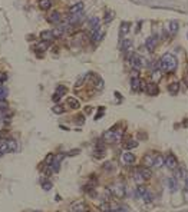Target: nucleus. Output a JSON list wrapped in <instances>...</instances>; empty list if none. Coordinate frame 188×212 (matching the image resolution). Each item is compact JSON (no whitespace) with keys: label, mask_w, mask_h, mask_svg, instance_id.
I'll return each mask as SVG.
<instances>
[{"label":"nucleus","mask_w":188,"mask_h":212,"mask_svg":"<svg viewBox=\"0 0 188 212\" xmlns=\"http://www.w3.org/2000/svg\"><path fill=\"white\" fill-rule=\"evenodd\" d=\"M177 64H178V60L175 58L172 53H165L164 56L159 60V67H161L164 72H174L177 69Z\"/></svg>","instance_id":"obj_1"},{"label":"nucleus","mask_w":188,"mask_h":212,"mask_svg":"<svg viewBox=\"0 0 188 212\" xmlns=\"http://www.w3.org/2000/svg\"><path fill=\"white\" fill-rule=\"evenodd\" d=\"M111 193L115 195L117 198H123V196L126 195V192H125V184H123V182H118L115 185H112Z\"/></svg>","instance_id":"obj_2"},{"label":"nucleus","mask_w":188,"mask_h":212,"mask_svg":"<svg viewBox=\"0 0 188 212\" xmlns=\"http://www.w3.org/2000/svg\"><path fill=\"white\" fill-rule=\"evenodd\" d=\"M164 165L168 168V169L175 171V169L178 168V161H177V158H175L174 155H167V156L164 158Z\"/></svg>","instance_id":"obj_3"},{"label":"nucleus","mask_w":188,"mask_h":212,"mask_svg":"<svg viewBox=\"0 0 188 212\" xmlns=\"http://www.w3.org/2000/svg\"><path fill=\"white\" fill-rule=\"evenodd\" d=\"M129 63H131L132 67H136V70H138L141 66H145V60H144L139 55H135V53H134V55L131 56V59H129Z\"/></svg>","instance_id":"obj_4"},{"label":"nucleus","mask_w":188,"mask_h":212,"mask_svg":"<svg viewBox=\"0 0 188 212\" xmlns=\"http://www.w3.org/2000/svg\"><path fill=\"white\" fill-rule=\"evenodd\" d=\"M156 45H158V36H151V37H148L147 39V42H145V47H147V50L148 52L155 50Z\"/></svg>","instance_id":"obj_5"},{"label":"nucleus","mask_w":188,"mask_h":212,"mask_svg":"<svg viewBox=\"0 0 188 212\" xmlns=\"http://www.w3.org/2000/svg\"><path fill=\"white\" fill-rule=\"evenodd\" d=\"M131 88H132L134 92H139V90L145 89V85L141 82L139 77H132V79H131Z\"/></svg>","instance_id":"obj_6"},{"label":"nucleus","mask_w":188,"mask_h":212,"mask_svg":"<svg viewBox=\"0 0 188 212\" xmlns=\"http://www.w3.org/2000/svg\"><path fill=\"white\" fill-rule=\"evenodd\" d=\"M121 138V132H115V130H109V132H105L104 139L106 142H117Z\"/></svg>","instance_id":"obj_7"},{"label":"nucleus","mask_w":188,"mask_h":212,"mask_svg":"<svg viewBox=\"0 0 188 212\" xmlns=\"http://www.w3.org/2000/svg\"><path fill=\"white\" fill-rule=\"evenodd\" d=\"M72 211L73 212H88L89 211V206L86 205L85 202L79 201V202H75V204L72 205Z\"/></svg>","instance_id":"obj_8"},{"label":"nucleus","mask_w":188,"mask_h":212,"mask_svg":"<svg viewBox=\"0 0 188 212\" xmlns=\"http://www.w3.org/2000/svg\"><path fill=\"white\" fill-rule=\"evenodd\" d=\"M66 88L65 86H62V85H60V86H58V89H56V93H53V96H52V100L53 102H59V100H60V97L63 96V95H65L66 93Z\"/></svg>","instance_id":"obj_9"},{"label":"nucleus","mask_w":188,"mask_h":212,"mask_svg":"<svg viewBox=\"0 0 188 212\" xmlns=\"http://www.w3.org/2000/svg\"><path fill=\"white\" fill-rule=\"evenodd\" d=\"M136 171H138L139 174L142 175V178H144V179H145V181H148L149 178L152 176V172H151V169H149V168L139 166V168H138V169H136Z\"/></svg>","instance_id":"obj_10"},{"label":"nucleus","mask_w":188,"mask_h":212,"mask_svg":"<svg viewBox=\"0 0 188 212\" xmlns=\"http://www.w3.org/2000/svg\"><path fill=\"white\" fill-rule=\"evenodd\" d=\"M136 159L135 155H132L131 152H125V154L122 155V162L123 163H126V165H131V163H134Z\"/></svg>","instance_id":"obj_11"},{"label":"nucleus","mask_w":188,"mask_h":212,"mask_svg":"<svg viewBox=\"0 0 188 212\" xmlns=\"http://www.w3.org/2000/svg\"><path fill=\"white\" fill-rule=\"evenodd\" d=\"M145 92L151 96H155V95H158V86L155 83H148L147 88H145Z\"/></svg>","instance_id":"obj_12"},{"label":"nucleus","mask_w":188,"mask_h":212,"mask_svg":"<svg viewBox=\"0 0 188 212\" xmlns=\"http://www.w3.org/2000/svg\"><path fill=\"white\" fill-rule=\"evenodd\" d=\"M62 159H63V155H58V156H55V158H53L52 165H50V168H52L53 172H56V171L59 169V165H60Z\"/></svg>","instance_id":"obj_13"},{"label":"nucleus","mask_w":188,"mask_h":212,"mask_svg":"<svg viewBox=\"0 0 188 212\" xmlns=\"http://www.w3.org/2000/svg\"><path fill=\"white\" fill-rule=\"evenodd\" d=\"M92 42L93 43H98L99 42V39L102 37V30H101V27H98L95 30H92Z\"/></svg>","instance_id":"obj_14"},{"label":"nucleus","mask_w":188,"mask_h":212,"mask_svg":"<svg viewBox=\"0 0 188 212\" xmlns=\"http://www.w3.org/2000/svg\"><path fill=\"white\" fill-rule=\"evenodd\" d=\"M82 10H83V3L79 1L78 4H73V6L69 9V13H71V14H78V13H80Z\"/></svg>","instance_id":"obj_15"},{"label":"nucleus","mask_w":188,"mask_h":212,"mask_svg":"<svg viewBox=\"0 0 188 212\" xmlns=\"http://www.w3.org/2000/svg\"><path fill=\"white\" fill-rule=\"evenodd\" d=\"M47 19H49L50 23H59V22H60V13H59V12H52L50 14H49V17H47Z\"/></svg>","instance_id":"obj_16"},{"label":"nucleus","mask_w":188,"mask_h":212,"mask_svg":"<svg viewBox=\"0 0 188 212\" xmlns=\"http://www.w3.org/2000/svg\"><path fill=\"white\" fill-rule=\"evenodd\" d=\"M40 37L43 39V42H49V40H52V39H53L52 30H43V32L40 33Z\"/></svg>","instance_id":"obj_17"},{"label":"nucleus","mask_w":188,"mask_h":212,"mask_svg":"<svg viewBox=\"0 0 188 212\" xmlns=\"http://www.w3.org/2000/svg\"><path fill=\"white\" fill-rule=\"evenodd\" d=\"M39 7L42 10H49V9L52 7V0H40Z\"/></svg>","instance_id":"obj_18"},{"label":"nucleus","mask_w":188,"mask_h":212,"mask_svg":"<svg viewBox=\"0 0 188 212\" xmlns=\"http://www.w3.org/2000/svg\"><path fill=\"white\" fill-rule=\"evenodd\" d=\"M68 105L71 106L72 109H79V102H78V99H75V97H68Z\"/></svg>","instance_id":"obj_19"},{"label":"nucleus","mask_w":188,"mask_h":212,"mask_svg":"<svg viewBox=\"0 0 188 212\" xmlns=\"http://www.w3.org/2000/svg\"><path fill=\"white\" fill-rule=\"evenodd\" d=\"M144 162L147 163V166H154V162H155V155H147Z\"/></svg>","instance_id":"obj_20"},{"label":"nucleus","mask_w":188,"mask_h":212,"mask_svg":"<svg viewBox=\"0 0 188 212\" xmlns=\"http://www.w3.org/2000/svg\"><path fill=\"white\" fill-rule=\"evenodd\" d=\"M178 89H180V85L177 83V82H174V83H171L168 86V92L171 93V95H175V93H178Z\"/></svg>","instance_id":"obj_21"},{"label":"nucleus","mask_w":188,"mask_h":212,"mask_svg":"<svg viewBox=\"0 0 188 212\" xmlns=\"http://www.w3.org/2000/svg\"><path fill=\"white\" fill-rule=\"evenodd\" d=\"M167 185H168V188L171 191H175L177 189V181H175V178H168L167 179Z\"/></svg>","instance_id":"obj_22"},{"label":"nucleus","mask_w":188,"mask_h":212,"mask_svg":"<svg viewBox=\"0 0 188 212\" xmlns=\"http://www.w3.org/2000/svg\"><path fill=\"white\" fill-rule=\"evenodd\" d=\"M164 165V158L161 155H155V162H154V168H159Z\"/></svg>","instance_id":"obj_23"},{"label":"nucleus","mask_w":188,"mask_h":212,"mask_svg":"<svg viewBox=\"0 0 188 212\" xmlns=\"http://www.w3.org/2000/svg\"><path fill=\"white\" fill-rule=\"evenodd\" d=\"M136 146H138V142L134 141V139H129V141L123 145V148L125 149H132V148H136Z\"/></svg>","instance_id":"obj_24"},{"label":"nucleus","mask_w":188,"mask_h":212,"mask_svg":"<svg viewBox=\"0 0 188 212\" xmlns=\"http://www.w3.org/2000/svg\"><path fill=\"white\" fill-rule=\"evenodd\" d=\"M6 152H9L7 141H0V154H6Z\"/></svg>","instance_id":"obj_25"},{"label":"nucleus","mask_w":188,"mask_h":212,"mask_svg":"<svg viewBox=\"0 0 188 212\" xmlns=\"http://www.w3.org/2000/svg\"><path fill=\"white\" fill-rule=\"evenodd\" d=\"M7 145H9V152L17 149V142L14 141V139H9V141H7Z\"/></svg>","instance_id":"obj_26"},{"label":"nucleus","mask_w":188,"mask_h":212,"mask_svg":"<svg viewBox=\"0 0 188 212\" xmlns=\"http://www.w3.org/2000/svg\"><path fill=\"white\" fill-rule=\"evenodd\" d=\"M131 47H132V43H131V40H123V45H122L123 53H128V52L131 50Z\"/></svg>","instance_id":"obj_27"},{"label":"nucleus","mask_w":188,"mask_h":212,"mask_svg":"<svg viewBox=\"0 0 188 212\" xmlns=\"http://www.w3.org/2000/svg\"><path fill=\"white\" fill-rule=\"evenodd\" d=\"M89 27H91L92 30L98 29V27H99V19H98V17H93V19L91 20V23H89Z\"/></svg>","instance_id":"obj_28"},{"label":"nucleus","mask_w":188,"mask_h":212,"mask_svg":"<svg viewBox=\"0 0 188 212\" xmlns=\"http://www.w3.org/2000/svg\"><path fill=\"white\" fill-rule=\"evenodd\" d=\"M7 89L5 86H0V100H6V96H7Z\"/></svg>","instance_id":"obj_29"},{"label":"nucleus","mask_w":188,"mask_h":212,"mask_svg":"<svg viewBox=\"0 0 188 212\" xmlns=\"http://www.w3.org/2000/svg\"><path fill=\"white\" fill-rule=\"evenodd\" d=\"M63 29L62 27H58V29H55V30H52V33H53V37H60L62 34H63Z\"/></svg>","instance_id":"obj_30"},{"label":"nucleus","mask_w":188,"mask_h":212,"mask_svg":"<svg viewBox=\"0 0 188 212\" xmlns=\"http://www.w3.org/2000/svg\"><path fill=\"white\" fill-rule=\"evenodd\" d=\"M128 29H129V23L128 22H125L121 25V34H126L128 33Z\"/></svg>","instance_id":"obj_31"},{"label":"nucleus","mask_w":188,"mask_h":212,"mask_svg":"<svg viewBox=\"0 0 188 212\" xmlns=\"http://www.w3.org/2000/svg\"><path fill=\"white\" fill-rule=\"evenodd\" d=\"M42 188H43V191H50L52 189V184L49 181H43L42 182Z\"/></svg>","instance_id":"obj_32"},{"label":"nucleus","mask_w":188,"mask_h":212,"mask_svg":"<svg viewBox=\"0 0 188 212\" xmlns=\"http://www.w3.org/2000/svg\"><path fill=\"white\" fill-rule=\"evenodd\" d=\"M134 179H135L136 182H138V184H142L144 181H145V179H144V178H142V175L139 174V172H138V171H136L135 174H134Z\"/></svg>","instance_id":"obj_33"},{"label":"nucleus","mask_w":188,"mask_h":212,"mask_svg":"<svg viewBox=\"0 0 188 212\" xmlns=\"http://www.w3.org/2000/svg\"><path fill=\"white\" fill-rule=\"evenodd\" d=\"M169 30H171V33H177V30H178V23H177V22H171V23H169Z\"/></svg>","instance_id":"obj_34"},{"label":"nucleus","mask_w":188,"mask_h":212,"mask_svg":"<svg viewBox=\"0 0 188 212\" xmlns=\"http://www.w3.org/2000/svg\"><path fill=\"white\" fill-rule=\"evenodd\" d=\"M99 209L102 212H109V202H104L99 205Z\"/></svg>","instance_id":"obj_35"},{"label":"nucleus","mask_w":188,"mask_h":212,"mask_svg":"<svg viewBox=\"0 0 188 212\" xmlns=\"http://www.w3.org/2000/svg\"><path fill=\"white\" fill-rule=\"evenodd\" d=\"M142 199L145 201V202H151V201H152V195H151L149 191H147V192L142 195Z\"/></svg>","instance_id":"obj_36"},{"label":"nucleus","mask_w":188,"mask_h":212,"mask_svg":"<svg viewBox=\"0 0 188 212\" xmlns=\"http://www.w3.org/2000/svg\"><path fill=\"white\" fill-rule=\"evenodd\" d=\"M47 49V42H42L36 46V50H46Z\"/></svg>","instance_id":"obj_37"},{"label":"nucleus","mask_w":188,"mask_h":212,"mask_svg":"<svg viewBox=\"0 0 188 212\" xmlns=\"http://www.w3.org/2000/svg\"><path fill=\"white\" fill-rule=\"evenodd\" d=\"M52 110L56 113V115H60V113H63V106H55Z\"/></svg>","instance_id":"obj_38"},{"label":"nucleus","mask_w":188,"mask_h":212,"mask_svg":"<svg viewBox=\"0 0 188 212\" xmlns=\"http://www.w3.org/2000/svg\"><path fill=\"white\" fill-rule=\"evenodd\" d=\"M175 172H177V176H178V178H182V176L185 175V172H184V169H182V168H177V169H175Z\"/></svg>","instance_id":"obj_39"},{"label":"nucleus","mask_w":188,"mask_h":212,"mask_svg":"<svg viewBox=\"0 0 188 212\" xmlns=\"http://www.w3.org/2000/svg\"><path fill=\"white\" fill-rule=\"evenodd\" d=\"M7 108H9V103L6 100H0V109L3 110V109H7Z\"/></svg>","instance_id":"obj_40"},{"label":"nucleus","mask_w":188,"mask_h":212,"mask_svg":"<svg viewBox=\"0 0 188 212\" xmlns=\"http://www.w3.org/2000/svg\"><path fill=\"white\" fill-rule=\"evenodd\" d=\"M111 22V12L106 13V16H105V23H109Z\"/></svg>","instance_id":"obj_41"},{"label":"nucleus","mask_w":188,"mask_h":212,"mask_svg":"<svg viewBox=\"0 0 188 212\" xmlns=\"http://www.w3.org/2000/svg\"><path fill=\"white\" fill-rule=\"evenodd\" d=\"M105 169H106V171H111V169H114V165H112V163H105Z\"/></svg>","instance_id":"obj_42"},{"label":"nucleus","mask_w":188,"mask_h":212,"mask_svg":"<svg viewBox=\"0 0 188 212\" xmlns=\"http://www.w3.org/2000/svg\"><path fill=\"white\" fill-rule=\"evenodd\" d=\"M6 79H7V76L5 75V73H2V75H0V83H2V82H5ZM0 86H2V85H0Z\"/></svg>","instance_id":"obj_43"},{"label":"nucleus","mask_w":188,"mask_h":212,"mask_svg":"<svg viewBox=\"0 0 188 212\" xmlns=\"http://www.w3.org/2000/svg\"><path fill=\"white\" fill-rule=\"evenodd\" d=\"M76 154H79V149H75V151H71L68 155H76Z\"/></svg>","instance_id":"obj_44"},{"label":"nucleus","mask_w":188,"mask_h":212,"mask_svg":"<svg viewBox=\"0 0 188 212\" xmlns=\"http://www.w3.org/2000/svg\"><path fill=\"white\" fill-rule=\"evenodd\" d=\"M109 212H125V211H122V209H117V211H109Z\"/></svg>","instance_id":"obj_45"},{"label":"nucleus","mask_w":188,"mask_h":212,"mask_svg":"<svg viewBox=\"0 0 188 212\" xmlns=\"http://www.w3.org/2000/svg\"><path fill=\"white\" fill-rule=\"evenodd\" d=\"M185 184H187V187H188V178H187V179H185Z\"/></svg>","instance_id":"obj_46"}]
</instances>
